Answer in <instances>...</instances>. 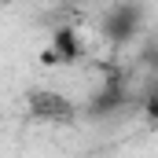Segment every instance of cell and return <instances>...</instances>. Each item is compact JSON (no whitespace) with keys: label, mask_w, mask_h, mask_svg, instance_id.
<instances>
[{"label":"cell","mask_w":158,"mask_h":158,"mask_svg":"<svg viewBox=\"0 0 158 158\" xmlns=\"http://www.w3.org/2000/svg\"><path fill=\"white\" fill-rule=\"evenodd\" d=\"M30 114L33 121H74V103L66 99V96H59L55 88H33L30 92Z\"/></svg>","instance_id":"obj_1"},{"label":"cell","mask_w":158,"mask_h":158,"mask_svg":"<svg viewBox=\"0 0 158 158\" xmlns=\"http://www.w3.org/2000/svg\"><path fill=\"white\" fill-rule=\"evenodd\" d=\"M136 30H140V7L136 4H129V0H118L110 11H107V19H103V33L110 40H129L136 37Z\"/></svg>","instance_id":"obj_2"},{"label":"cell","mask_w":158,"mask_h":158,"mask_svg":"<svg viewBox=\"0 0 158 158\" xmlns=\"http://www.w3.org/2000/svg\"><path fill=\"white\" fill-rule=\"evenodd\" d=\"M55 52H59V59H77V40L70 30H59L55 33Z\"/></svg>","instance_id":"obj_3"},{"label":"cell","mask_w":158,"mask_h":158,"mask_svg":"<svg viewBox=\"0 0 158 158\" xmlns=\"http://www.w3.org/2000/svg\"><path fill=\"white\" fill-rule=\"evenodd\" d=\"M143 63H147L151 70H158V40H147V48H143Z\"/></svg>","instance_id":"obj_4"},{"label":"cell","mask_w":158,"mask_h":158,"mask_svg":"<svg viewBox=\"0 0 158 158\" xmlns=\"http://www.w3.org/2000/svg\"><path fill=\"white\" fill-rule=\"evenodd\" d=\"M147 118H155V121H158V85L151 88V96H147Z\"/></svg>","instance_id":"obj_5"}]
</instances>
